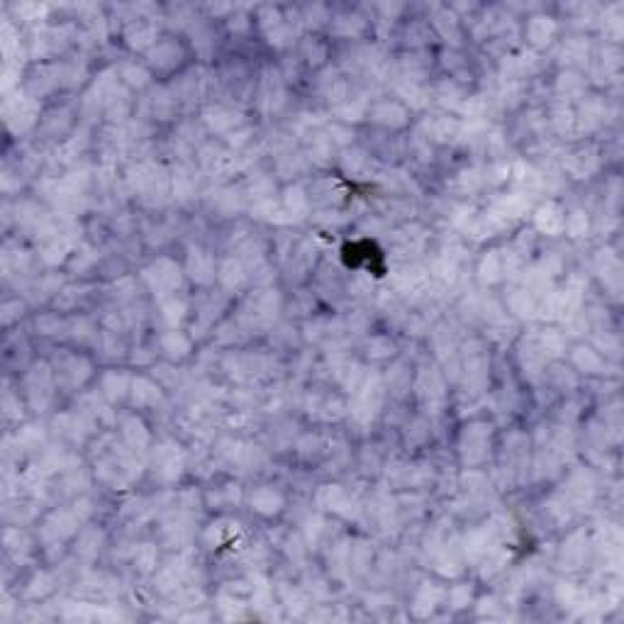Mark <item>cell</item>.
Listing matches in <instances>:
<instances>
[{
  "label": "cell",
  "mask_w": 624,
  "mask_h": 624,
  "mask_svg": "<svg viewBox=\"0 0 624 624\" xmlns=\"http://www.w3.org/2000/svg\"><path fill=\"white\" fill-rule=\"evenodd\" d=\"M281 505H283L281 493L278 490H274V488H269V485L254 490V495H251V507H254L256 512H261V514H276L281 510Z\"/></svg>",
  "instance_id": "cell-6"
},
{
  "label": "cell",
  "mask_w": 624,
  "mask_h": 624,
  "mask_svg": "<svg viewBox=\"0 0 624 624\" xmlns=\"http://www.w3.org/2000/svg\"><path fill=\"white\" fill-rule=\"evenodd\" d=\"M127 42L132 47H147V44L154 42V27H151L147 20H137V22L130 24L127 29Z\"/></svg>",
  "instance_id": "cell-13"
},
{
  "label": "cell",
  "mask_w": 624,
  "mask_h": 624,
  "mask_svg": "<svg viewBox=\"0 0 624 624\" xmlns=\"http://www.w3.org/2000/svg\"><path fill=\"white\" fill-rule=\"evenodd\" d=\"M285 210L290 212V215H303L305 210H308L310 205V198L305 195L300 188H290L288 193H285Z\"/></svg>",
  "instance_id": "cell-17"
},
{
  "label": "cell",
  "mask_w": 624,
  "mask_h": 624,
  "mask_svg": "<svg viewBox=\"0 0 624 624\" xmlns=\"http://www.w3.org/2000/svg\"><path fill=\"white\" fill-rule=\"evenodd\" d=\"M132 395H135V403L137 405H154L158 400V388L151 380L147 378H137L135 380V390H132Z\"/></svg>",
  "instance_id": "cell-16"
},
{
  "label": "cell",
  "mask_w": 624,
  "mask_h": 624,
  "mask_svg": "<svg viewBox=\"0 0 624 624\" xmlns=\"http://www.w3.org/2000/svg\"><path fill=\"white\" fill-rule=\"evenodd\" d=\"M576 361H578V366H583L586 371H597L602 366V359L593 349H578Z\"/></svg>",
  "instance_id": "cell-19"
},
{
  "label": "cell",
  "mask_w": 624,
  "mask_h": 624,
  "mask_svg": "<svg viewBox=\"0 0 624 624\" xmlns=\"http://www.w3.org/2000/svg\"><path fill=\"white\" fill-rule=\"evenodd\" d=\"M317 503L325 505L327 510H336V512H341L346 505V495L341 488H336V485H327V488L320 490V495H317Z\"/></svg>",
  "instance_id": "cell-14"
},
{
  "label": "cell",
  "mask_w": 624,
  "mask_h": 624,
  "mask_svg": "<svg viewBox=\"0 0 624 624\" xmlns=\"http://www.w3.org/2000/svg\"><path fill=\"white\" fill-rule=\"evenodd\" d=\"M181 59L183 52L176 42H156V47H151V64L161 71H171L181 64Z\"/></svg>",
  "instance_id": "cell-3"
},
{
  "label": "cell",
  "mask_w": 624,
  "mask_h": 624,
  "mask_svg": "<svg viewBox=\"0 0 624 624\" xmlns=\"http://www.w3.org/2000/svg\"><path fill=\"white\" fill-rule=\"evenodd\" d=\"M556 32V24H554L551 17H532L529 20V27H527V37L532 44L542 47V44H549Z\"/></svg>",
  "instance_id": "cell-8"
},
{
  "label": "cell",
  "mask_w": 624,
  "mask_h": 624,
  "mask_svg": "<svg viewBox=\"0 0 624 624\" xmlns=\"http://www.w3.org/2000/svg\"><path fill=\"white\" fill-rule=\"evenodd\" d=\"M534 222H537L539 230L547 232V235H556V232H561L563 225H566V217H563V212L558 210L554 202H547V205L537 210Z\"/></svg>",
  "instance_id": "cell-5"
},
{
  "label": "cell",
  "mask_w": 624,
  "mask_h": 624,
  "mask_svg": "<svg viewBox=\"0 0 624 624\" xmlns=\"http://www.w3.org/2000/svg\"><path fill=\"white\" fill-rule=\"evenodd\" d=\"M490 447V427L485 424H470L461 437V452L468 463H478L488 456L485 449Z\"/></svg>",
  "instance_id": "cell-1"
},
{
  "label": "cell",
  "mask_w": 624,
  "mask_h": 624,
  "mask_svg": "<svg viewBox=\"0 0 624 624\" xmlns=\"http://www.w3.org/2000/svg\"><path fill=\"white\" fill-rule=\"evenodd\" d=\"M144 278L158 290H176L181 274H178V266H173L168 259H158L151 269L144 271Z\"/></svg>",
  "instance_id": "cell-2"
},
{
  "label": "cell",
  "mask_w": 624,
  "mask_h": 624,
  "mask_svg": "<svg viewBox=\"0 0 624 624\" xmlns=\"http://www.w3.org/2000/svg\"><path fill=\"white\" fill-rule=\"evenodd\" d=\"M183 310H186V305L181 303V300H176V298H168L166 303H163V317H166L168 322H178L183 317Z\"/></svg>",
  "instance_id": "cell-21"
},
{
  "label": "cell",
  "mask_w": 624,
  "mask_h": 624,
  "mask_svg": "<svg viewBox=\"0 0 624 624\" xmlns=\"http://www.w3.org/2000/svg\"><path fill=\"white\" fill-rule=\"evenodd\" d=\"M595 166H597L595 151H586V149H583V151H573V154L568 156V161H566V168L576 178H583L586 173L595 171Z\"/></svg>",
  "instance_id": "cell-9"
},
{
  "label": "cell",
  "mask_w": 624,
  "mask_h": 624,
  "mask_svg": "<svg viewBox=\"0 0 624 624\" xmlns=\"http://www.w3.org/2000/svg\"><path fill=\"white\" fill-rule=\"evenodd\" d=\"M205 122L212 127V130L225 132V130H232V127L237 125V115L232 110H227V107L217 105V107H210V110L205 112Z\"/></svg>",
  "instance_id": "cell-11"
},
{
  "label": "cell",
  "mask_w": 624,
  "mask_h": 624,
  "mask_svg": "<svg viewBox=\"0 0 624 624\" xmlns=\"http://www.w3.org/2000/svg\"><path fill=\"white\" fill-rule=\"evenodd\" d=\"M220 281L227 285V288H239V285L246 281V274H244V269H242L239 261H227V264L220 269Z\"/></svg>",
  "instance_id": "cell-15"
},
{
  "label": "cell",
  "mask_w": 624,
  "mask_h": 624,
  "mask_svg": "<svg viewBox=\"0 0 624 624\" xmlns=\"http://www.w3.org/2000/svg\"><path fill=\"white\" fill-rule=\"evenodd\" d=\"M176 449L178 447L163 444V447H158L156 454H154V463H156L154 470H158V475H161V478H166V480L176 478L178 468H181V454H178Z\"/></svg>",
  "instance_id": "cell-4"
},
{
  "label": "cell",
  "mask_w": 624,
  "mask_h": 624,
  "mask_svg": "<svg viewBox=\"0 0 624 624\" xmlns=\"http://www.w3.org/2000/svg\"><path fill=\"white\" fill-rule=\"evenodd\" d=\"M371 115H373V120L378 122V125H385V127H400L405 125V110L398 105V103H378V105L371 110Z\"/></svg>",
  "instance_id": "cell-7"
},
{
  "label": "cell",
  "mask_w": 624,
  "mask_h": 624,
  "mask_svg": "<svg viewBox=\"0 0 624 624\" xmlns=\"http://www.w3.org/2000/svg\"><path fill=\"white\" fill-rule=\"evenodd\" d=\"M122 78H125L127 83H130V86H144L147 83V78H149V73L144 71V68H140V66H135V64H130V66H125L122 68Z\"/></svg>",
  "instance_id": "cell-20"
},
{
  "label": "cell",
  "mask_w": 624,
  "mask_h": 624,
  "mask_svg": "<svg viewBox=\"0 0 624 624\" xmlns=\"http://www.w3.org/2000/svg\"><path fill=\"white\" fill-rule=\"evenodd\" d=\"M125 437H127V442H130L132 447L137 444L135 439H140V447H142V444L149 442V434H147L144 424H142L140 419H130V422L125 424Z\"/></svg>",
  "instance_id": "cell-18"
},
{
  "label": "cell",
  "mask_w": 624,
  "mask_h": 624,
  "mask_svg": "<svg viewBox=\"0 0 624 624\" xmlns=\"http://www.w3.org/2000/svg\"><path fill=\"white\" fill-rule=\"evenodd\" d=\"M191 271L193 278L200 281V283H207L215 276V264H212V256L205 254V251H193L191 254Z\"/></svg>",
  "instance_id": "cell-10"
},
{
  "label": "cell",
  "mask_w": 624,
  "mask_h": 624,
  "mask_svg": "<svg viewBox=\"0 0 624 624\" xmlns=\"http://www.w3.org/2000/svg\"><path fill=\"white\" fill-rule=\"evenodd\" d=\"M161 349L166 351L171 359H181L191 351V341L181 334V332H166L161 336Z\"/></svg>",
  "instance_id": "cell-12"
}]
</instances>
